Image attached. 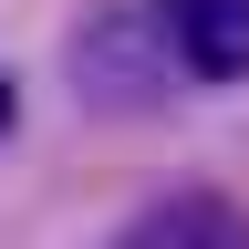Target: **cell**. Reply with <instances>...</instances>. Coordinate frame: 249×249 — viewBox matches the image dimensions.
Masks as SVG:
<instances>
[{"label":"cell","mask_w":249,"mask_h":249,"mask_svg":"<svg viewBox=\"0 0 249 249\" xmlns=\"http://www.w3.org/2000/svg\"><path fill=\"white\" fill-rule=\"evenodd\" d=\"M73 83L93 114H156L177 93V52L156 42V11H93L73 31Z\"/></svg>","instance_id":"1"},{"label":"cell","mask_w":249,"mask_h":249,"mask_svg":"<svg viewBox=\"0 0 249 249\" xmlns=\"http://www.w3.org/2000/svg\"><path fill=\"white\" fill-rule=\"evenodd\" d=\"M124 249H239V208L218 197V187H177V197H156Z\"/></svg>","instance_id":"2"},{"label":"cell","mask_w":249,"mask_h":249,"mask_svg":"<svg viewBox=\"0 0 249 249\" xmlns=\"http://www.w3.org/2000/svg\"><path fill=\"white\" fill-rule=\"evenodd\" d=\"M239 31H249V0H197V11H187V62L229 83L239 62H249V42H239Z\"/></svg>","instance_id":"3"},{"label":"cell","mask_w":249,"mask_h":249,"mask_svg":"<svg viewBox=\"0 0 249 249\" xmlns=\"http://www.w3.org/2000/svg\"><path fill=\"white\" fill-rule=\"evenodd\" d=\"M11 124H21V104H11V83H0V135H11Z\"/></svg>","instance_id":"4"}]
</instances>
